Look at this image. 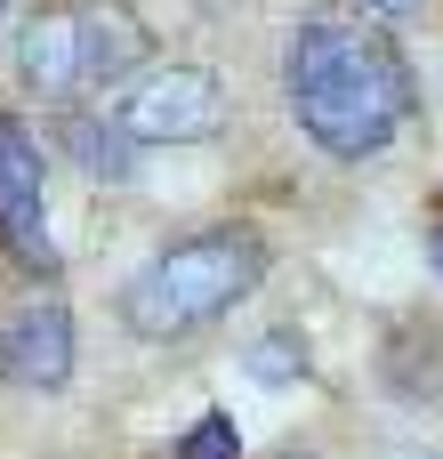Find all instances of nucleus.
Returning a JSON list of instances; mask_svg holds the SVG:
<instances>
[{
    "mask_svg": "<svg viewBox=\"0 0 443 459\" xmlns=\"http://www.w3.org/2000/svg\"><path fill=\"white\" fill-rule=\"evenodd\" d=\"M387 459H436V452H412V444H404V452H387Z\"/></svg>",
    "mask_w": 443,
    "mask_h": 459,
    "instance_id": "nucleus-12",
    "label": "nucleus"
},
{
    "mask_svg": "<svg viewBox=\"0 0 443 459\" xmlns=\"http://www.w3.org/2000/svg\"><path fill=\"white\" fill-rule=\"evenodd\" d=\"M0 250L24 274H56V242H48V145L32 137L24 113H0Z\"/></svg>",
    "mask_w": 443,
    "mask_h": 459,
    "instance_id": "nucleus-5",
    "label": "nucleus"
},
{
    "mask_svg": "<svg viewBox=\"0 0 443 459\" xmlns=\"http://www.w3.org/2000/svg\"><path fill=\"white\" fill-rule=\"evenodd\" d=\"M355 8H363L371 24H404V16H420L428 0H355Z\"/></svg>",
    "mask_w": 443,
    "mask_h": 459,
    "instance_id": "nucleus-10",
    "label": "nucleus"
},
{
    "mask_svg": "<svg viewBox=\"0 0 443 459\" xmlns=\"http://www.w3.org/2000/svg\"><path fill=\"white\" fill-rule=\"evenodd\" d=\"M153 65V24L129 0H40L16 24V81L48 105H81Z\"/></svg>",
    "mask_w": 443,
    "mask_h": 459,
    "instance_id": "nucleus-3",
    "label": "nucleus"
},
{
    "mask_svg": "<svg viewBox=\"0 0 443 459\" xmlns=\"http://www.w3.org/2000/svg\"><path fill=\"white\" fill-rule=\"evenodd\" d=\"M428 266H436V282H443V226L428 234Z\"/></svg>",
    "mask_w": 443,
    "mask_h": 459,
    "instance_id": "nucleus-11",
    "label": "nucleus"
},
{
    "mask_svg": "<svg viewBox=\"0 0 443 459\" xmlns=\"http://www.w3.org/2000/svg\"><path fill=\"white\" fill-rule=\"evenodd\" d=\"M0 16H8V0H0Z\"/></svg>",
    "mask_w": 443,
    "mask_h": 459,
    "instance_id": "nucleus-14",
    "label": "nucleus"
},
{
    "mask_svg": "<svg viewBox=\"0 0 443 459\" xmlns=\"http://www.w3.org/2000/svg\"><path fill=\"white\" fill-rule=\"evenodd\" d=\"M242 371L258 387H299V379H315V347L299 339V323H274V331H258L242 347Z\"/></svg>",
    "mask_w": 443,
    "mask_h": 459,
    "instance_id": "nucleus-8",
    "label": "nucleus"
},
{
    "mask_svg": "<svg viewBox=\"0 0 443 459\" xmlns=\"http://www.w3.org/2000/svg\"><path fill=\"white\" fill-rule=\"evenodd\" d=\"M121 137L145 153V145H210L226 129V81L210 65H145L121 105H113Z\"/></svg>",
    "mask_w": 443,
    "mask_h": 459,
    "instance_id": "nucleus-4",
    "label": "nucleus"
},
{
    "mask_svg": "<svg viewBox=\"0 0 443 459\" xmlns=\"http://www.w3.org/2000/svg\"><path fill=\"white\" fill-rule=\"evenodd\" d=\"M282 105L315 153L379 161L420 113V81L379 24L315 8L282 32Z\"/></svg>",
    "mask_w": 443,
    "mask_h": 459,
    "instance_id": "nucleus-1",
    "label": "nucleus"
},
{
    "mask_svg": "<svg viewBox=\"0 0 443 459\" xmlns=\"http://www.w3.org/2000/svg\"><path fill=\"white\" fill-rule=\"evenodd\" d=\"M169 459H242V428H234V411H202V420L169 444Z\"/></svg>",
    "mask_w": 443,
    "mask_h": 459,
    "instance_id": "nucleus-9",
    "label": "nucleus"
},
{
    "mask_svg": "<svg viewBox=\"0 0 443 459\" xmlns=\"http://www.w3.org/2000/svg\"><path fill=\"white\" fill-rule=\"evenodd\" d=\"M73 363H81V331H73V307L56 290L48 299H24L16 315H0V387L65 395L73 387Z\"/></svg>",
    "mask_w": 443,
    "mask_h": 459,
    "instance_id": "nucleus-6",
    "label": "nucleus"
},
{
    "mask_svg": "<svg viewBox=\"0 0 443 459\" xmlns=\"http://www.w3.org/2000/svg\"><path fill=\"white\" fill-rule=\"evenodd\" d=\"M56 153H65L89 186H129V178H137V145L121 137L113 113H89V105H65V113H56Z\"/></svg>",
    "mask_w": 443,
    "mask_h": 459,
    "instance_id": "nucleus-7",
    "label": "nucleus"
},
{
    "mask_svg": "<svg viewBox=\"0 0 443 459\" xmlns=\"http://www.w3.org/2000/svg\"><path fill=\"white\" fill-rule=\"evenodd\" d=\"M282 459H315V452H282Z\"/></svg>",
    "mask_w": 443,
    "mask_h": 459,
    "instance_id": "nucleus-13",
    "label": "nucleus"
},
{
    "mask_svg": "<svg viewBox=\"0 0 443 459\" xmlns=\"http://www.w3.org/2000/svg\"><path fill=\"white\" fill-rule=\"evenodd\" d=\"M274 274V250L258 226H194L178 242H161L113 299L121 331L145 347H186L202 331H218L242 299H258V282Z\"/></svg>",
    "mask_w": 443,
    "mask_h": 459,
    "instance_id": "nucleus-2",
    "label": "nucleus"
}]
</instances>
